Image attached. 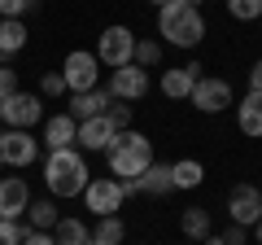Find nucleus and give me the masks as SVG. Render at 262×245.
Returning <instances> with one entry per match:
<instances>
[{"label": "nucleus", "instance_id": "41", "mask_svg": "<svg viewBox=\"0 0 262 245\" xmlns=\"http://www.w3.org/2000/svg\"><path fill=\"white\" fill-rule=\"evenodd\" d=\"M188 245H196V241H188Z\"/></svg>", "mask_w": 262, "mask_h": 245}, {"label": "nucleus", "instance_id": "28", "mask_svg": "<svg viewBox=\"0 0 262 245\" xmlns=\"http://www.w3.org/2000/svg\"><path fill=\"white\" fill-rule=\"evenodd\" d=\"M105 118H110V127H114V132H127V127H131V105H127V101H110Z\"/></svg>", "mask_w": 262, "mask_h": 245}, {"label": "nucleus", "instance_id": "17", "mask_svg": "<svg viewBox=\"0 0 262 245\" xmlns=\"http://www.w3.org/2000/svg\"><path fill=\"white\" fill-rule=\"evenodd\" d=\"M75 136H79V122L70 118V114H53V118H44V145H48V153H53V149H75Z\"/></svg>", "mask_w": 262, "mask_h": 245}, {"label": "nucleus", "instance_id": "29", "mask_svg": "<svg viewBox=\"0 0 262 245\" xmlns=\"http://www.w3.org/2000/svg\"><path fill=\"white\" fill-rule=\"evenodd\" d=\"M39 96H66L61 70H44V75H39Z\"/></svg>", "mask_w": 262, "mask_h": 245}, {"label": "nucleus", "instance_id": "32", "mask_svg": "<svg viewBox=\"0 0 262 245\" xmlns=\"http://www.w3.org/2000/svg\"><path fill=\"white\" fill-rule=\"evenodd\" d=\"M0 92H5V96L18 92V70H13V66H0Z\"/></svg>", "mask_w": 262, "mask_h": 245}, {"label": "nucleus", "instance_id": "26", "mask_svg": "<svg viewBox=\"0 0 262 245\" xmlns=\"http://www.w3.org/2000/svg\"><path fill=\"white\" fill-rule=\"evenodd\" d=\"M227 13L236 22H258L262 18V0H227Z\"/></svg>", "mask_w": 262, "mask_h": 245}, {"label": "nucleus", "instance_id": "3", "mask_svg": "<svg viewBox=\"0 0 262 245\" xmlns=\"http://www.w3.org/2000/svg\"><path fill=\"white\" fill-rule=\"evenodd\" d=\"M158 35L175 48H196L206 39V18L201 9H188V5H162L158 9Z\"/></svg>", "mask_w": 262, "mask_h": 245}, {"label": "nucleus", "instance_id": "33", "mask_svg": "<svg viewBox=\"0 0 262 245\" xmlns=\"http://www.w3.org/2000/svg\"><path fill=\"white\" fill-rule=\"evenodd\" d=\"M22 245H57V241H53V232H35V228H31V232L22 236Z\"/></svg>", "mask_w": 262, "mask_h": 245}, {"label": "nucleus", "instance_id": "1", "mask_svg": "<svg viewBox=\"0 0 262 245\" xmlns=\"http://www.w3.org/2000/svg\"><path fill=\"white\" fill-rule=\"evenodd\" d=\"M88 179H92V171L79 149H53L44 158V184L53 197H83Z\"/></svg>", "mask_w": 262, "mask_h": 245}, {"label": "nucleus", "instance_id": "9", "mask_svg": "<svg viewBox=\"0 0 262 245\" xmlns=\"http://www.w3.org/2000/svg\"><path fill=\"white\" fill-rule=\"evenodd\" d=\"M105 92H110L114 101H127V105L140 101V96H149V70L136 66V62H131V66H118L114 79L105 84Z\"/></svg>", "mask_w": 262, "mask_h": 245}, {"label": "nucleus", "instance_id": "40", "mask_svg": "<svg viewBox=\"0 0 262 245\" xmlns=\"http://www.w3.org/2000/svg\"><path fill=\"white\" fill-rule=\"evenodd\" d=\"M0 171H5V158H0Z\"/></svg>", "mask_w": 262, "mask_h": 245}, {"label": "nucleus", "instance_id": "39", "mask_svg": "<svg viewBox=\"0 0 262 245\" xmlns=\"http://www.w3.org/2000/svg\"><path fill=\"white\" fill-rule=\"evenodd\" d=\"M0 66H9V62H5V57H0Z\"/></svg>", "mask_w": 262, "mask_h": 245}, {"label": "nucleus", "instance_id": "16", "mask_svg": "<svg viewBox=\"0 0 262 245\" xmlns=\"http://www.w3.org/2000/svg\"><path fill=\"white\" fill-rule=\"evenodd\" d=\"M110 101H114V96L105 92V88H92V92H75L66 114H70L75 122H88V118H101V114L110 110Z\"/></svg>", "mask_w": 262, "mask_h": 245}, {"label": "nucleus", "instance_id": "4", "mask_svg": "<svg viewBox=\"0 0 262 245\" xmlns=\"http://www.w3.org/2000/svg\"><path fill=\"white\" fill-rule=\"evenodd\" d=\"M61 79H66V92H92V88H101L96 79H101V62H96V53H83V48H75V53H66L61 62Z\"/></svg>", "mask_w": 262, "mask_h": 245}, {"label": "nucleus", "instance_id": "6", "mask_svg": "<svg viewBox=\"0 0 262 245\" xmlns=\"http://www.w3.org/2000/svg\"><path fill=\"white\" fill-rule=\"evenodd\" d=\"M131 57H136V35L127 27H105L96 39V62L118 70V66H131Z\"/></svg>", "mask_w": 262, "mask_h": 245}, {"label": "nucleus", "instance_id": "11", "mask_svg": "<svg viewBox=\"0 0 262 245\" xmlns=\"http://www.w3.org/2000/svg\"><path fill=\"white\" fill-rule=\"evenodd\" d=\"M227 215H232V223L253 228L262 219V189H253V184H236V189L227 193Z\"/></svg>", "mask_w": 262, "mask_h": 245}, {"label": "nucleus", "instance_id": "8", "mask_svg": "<svg viewBox=\"0 0 262 245\" xmlns=\"http://www.w3.org/2000/svg\"><path fill=\"white\" fill-rule=\"evenodd\" d=\"M0 158H5V167H31L39 158V140L18 127H0Z\"/></svg>", "mask_w": 262, "mask_h": 245}, {"label": "nucleus", "instance_id": "13", "mask_svg": "<svg viewBox=\"0 0 262 245\" xmlns=\"http://www.w3.org/2000/svg\"><path fill=\"white\" fill-rule=\"evenodd\" d=\"M196 79H201V66H196V62L162 70V96H170V101H188L192 88H196Z\"/></svg>", "mask_w": 262, "mask_h": 245}, {"label": "nucleus", "instance_id": "19", "mask_svg": "<svg viewBox=\"0 0 262 245\" xmlns=\"http://www.w3.org/2000/svg\"><path fill=\"white\" fill-rule=\"evenodd\" d=\"M179 228H184V241H196V245L214 232V223H210V210H206V206H188L184 215H179Z\"/></svg>", "mask_w": 262, "mask_h": 245}, {"label": "nucleus", "instance_id": "20", "mask_svg": "<svg viewBox=\"0 0 262 245\" xmlns=\"http://www.w3.org/2000/svg\"><path fill=\"white\" fill-rule=\"evenodd\" d=\"M27 22H18V18H0V57L9 62L13 53H22L27 48Z\"/></svg>", "mask_w": 262, "mask_h": 245}, {"label": "nucleus", "instance_id": "36", "mask_svg": "<svg viewBox=\"0 0 262 245\" xmlns=\"http://www.w3.org/2000/svg\"><path fill=\"white\" fill-rule=\"evenodd\" d=\"M179 5H188V9H201V0H179Z\"/></svg>", "mask_w": 262, "mask_h": 245}, {"label": "nucleus", "instance_id": "24", "mask_svg": "<svg viewBox=\"0 0 262 245\" xmlns=\"http://www.w3.org/2000/svg\"><path fill=\"white\" fill-rule=\"evenodd\" d=\"M122 236H127V228H122L118 215L96 219V228H92V245H122Z\"/></svg>", "mask_w": 262, "mask_h": 245}, {"label": "nucleus", "instance_id": "5", "mask_svg": "<svg viewBox=\"0 0 262 245\" xmlns=\"http://www.w3.org/2000/svg\"><path fill=\"white\" fill-rule=\"evenodd\" d=\"M127 201V193H122V179L114 175H96L88 179V189H83V210H92L96 219H110L114 210Z\"/></svg>", "mask_w": 262, "mask_h": 245}, {"label": "nucleus", "instance_id": "30", "mask_svg": "<svg viewBox=\"0 0 262 245\" xmlns=\"http://www.w3.org/2000/svg\"><path fill=\"white\" fill-rule=\"evenodd\" d=\"M39 0H0V18H18L22 22V13H31Z\"/></svg>", "mask_w": 262, "mask_h": 245}, {"label": "nucleus", "instance_id": "34", "mask_svg": "<svg viewBox=\"0 0 262 245\" xmlns=\"http://www.w3.org/2000/svg\"><path fill=\"white\" fill-rule=\"evenodd\" d=\"M249 92H262V57L249 66Z\"/></svg>", "mask_w": 262, "mask_h": 245}, {"label": "nucleus", "instance_id": "23", "mask_svg": "<svg viewBox=\"0 0 262 245\" xmlns=\"http://www.w3.org/2000/svg\"><path fill=\"white\" fill-rule=\"evenodd\" d=\"M53 241L57 245H92V228H88L83 219H57Z\"/></svg>", "mask_w": 262, "mask_h": 245}, {"label": "nucleus", "instance_id": "22", "mask_svg": "<svg viewBox=\"0 0 262 245\" xmlns=\"http://www.w3.org/2000/svg\"><path fill=\"white\" fill-rule=\"evenodd\" d=\"M22 219H27V228H35V232H53L61 215H57V201L53 197H48V201L39 197V201H31V206H27V215H22Z\"/></svg>", "mask_w": 262, "mask_h": 245}, {"label": "nucleus", "instance_id": "27", "mask_svg": "<svg viewBox=\"0 0 262 245\" xmlns=\"http://www.w3.org/2000/svg\"><path fill=\"white\" fill-rule=\"evenodd\" d=\"M27 232H31V228L22 223V219H0V245H22Z\"/></svg>", "mask_w": 262, "mask_h": 245}, {"label": "nucleus", "instance_id": "10", "mask_svg": "<svg viewBox=\"0 0 262 245\" xmlns=\"http://www.w3.org/2000/svg\"><path fill=\"white\" fill-rule=\"evenodd\" d=\"M39 118H44V105H39L35 92H13L5 101V114H0V122L5 127H18V132H31Z\"/></svg>", "mask_w": 262, "mask_h": 245}, {"label": "nucleus", "instance_id": "2", "mask_svg": "<svg viewBox=\"0 0 262 245\" xmlns=\"http://www.w3.org/2000/svg\"><path fill=\"white\" fill-rule=\"evenodd\" d=\"M105 158H110V175L114 179H136V175H144L149 171V162H153V145H149V136H140V132H118L114 136V145L105 149Z\"/></svg>", "mask_w": 262, "mask_h": 245}, {"label": "nucleus", "instance_id": "12", "mask_svg": "<svg viewBox=\"0 0 262 245\" xmlns=\"http://www.w3.org/2000/svg\"><path fill=\"white\" fill-rule=\"evenodd\" d=\"M31 206V189L22 175H0V219H22Z\"/></svg>", "mask_w": 262, "mask_h": 245}, {"label": "nucleus", "instance_id": "38", "mask_svg": "<svg viewBox=\"0 0 262 245\" xmlns=\"http://www.w3.org/2000/svg\"><path fill=\"white\" fill-rule=\"evenodd\" d=\"M5 101H9V96H5V92H0V114H5Z\"/></svg>", "mask_w": 262, "mask_h": 245}, {"label": "nucleus", "instance_id": "31", "mask_svg": "<svg viewBox=\"0 0 262 245\" xmlns=\"http://www.w3.org/2000/svg\"><path fill=\"white\" fill-rule=\"evenodd\" d=\"M214 241H219V245H249V228L232 223V228H227V232H219Z\"/></svg>", "mask_w": 262, "mask_h": 245}, {"label": "nucleus", "instance_id": "14", "mask_svg": "<svg viewBox=\"0 0 262 245\" xmlns=\"http://www.w3.org/2000/svg\"><path fill=\"white\" fill-rule=\"evenodd\" d=\"M114 136H118V132H114V127H110V118L101 114V118H88V122H79V136H75V145H79V149H88V153H105V149L114 145Z\"/></svg>", "mask_w": 262, "mask_h": 245}, {"label": "nucleus", "instance_id": "35", "mask_svg": "<svg viewBox=\"0 0 262 245\" xmlns=\"http://www.w3.org/2000/svg\"><path fill=\"white\" fill-rule=\"evenodd\" d=\"M249 232H253V241H258V245H262V219H258V223H253V228H249Z\"/></svg>", "mask_w": 262, "mask_h": 245}, {"label": "nucleus", "instance_id": "15", "mask_svg": "<svg viewBox=\"0 0 262 245\" xmlns=\"http://www.w3.org/2000/svg\"><path fill=\"white\" fill-rule=\"evenodd\" d=\"M232 110H236V127H241V136L262 140V92H245Z\"/></svg>", "mask_w": 262, "mask_h": 245}, {"label": "nucleus", "instance_id": "7", "mask_svg": "<svg viewBox=\"0 0 262 245\" xmlns=\"http://www.w3.org/2000/svg\"><path fill=\"white\" fill-rule=\"evenodd\" d=\"M188 101H192L201 114H223V110H232V105H236V92H232V84H227V79H219V75H201Z\"/></svg>", "mask_w": 262, "mask_h": 245}, {"label": "nucleus", "instance_id": "18", "mask_svg": "<svg viewBox=\"0 0 262 245\" xmlns=\"http://www.w3.org/2000/svg\"><path fill=\"white\" fill-rule=\"evenodd\" d=\"M136 189L149 193V197H166V193H175V184H170V162H149V171L144 175H136Z\"/></svg>", "mask_w": 262, "mask_h": 245}, {"label": "nucleus", "instance_id": "37", "mask_svg": "<svg viewBox=\"0 0 262 245\" xmlns=\"http://www.w3.org/2000/svg\"><path fill=\"white\" fill-rule=\"evenodd\" d=\"M149 5H158V9H162V5H175V0H149Z\"/></svg>", "mask_w": 262, "mask_h": 245}, {"label": "nucleus", "instance_id": "21", "mask_svg": "<svg viewBox=\"0 0 262 245\" xmlns=\"http://www.w3.org/2000/svg\"><path fill=\"white\" fill-rule=\"evenodd\" d=\"M201 179H206V167H201L196 158L170 162V184H175V189H201Z\"/></svg>", "mask_w": 262, "mask_h": 245}, {"label": "nucleus", "instance_id": "25", "mask_svg": "<svg viewBox=\"0 0 262 245\" xmlns=\"http://www.w3.org/2000/svg\"><path fill=\"white\" fill-rule=\"evenodd\" d=\"M131 62L144 66V70L158 66V62H162V44H158V39H136V57H131Z\"/></svg>", "mask_w": 262, "mask_h": 245}]
</instances>
